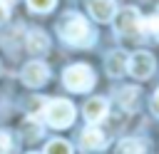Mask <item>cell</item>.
<instances>
[{"label":"cell","instance_id":"6da1fadb","mask_svg":"<svg viewBox=\"0 0 159 154\" xmlns=\"http://www.w3.org/2000/svg\"><path fill=\"white\" fill-rule=\"evenodd\" d=\"M57 32L67 45H75V47H87L94 42V32L80 12H67L57 22Z\"/></svg>","mask_w":159,"mask_h":154},{"label":"cell","instance_id":"7a4b0ae2","mask_svg":"<svg viewBox=\"0 0 159 154\" xmlns=\"http://www.w3.org/2000/svg\"><path fill=\"white\" fill-rule=\"evenodd\" d=\"M42 117L50 127L55 129H67L75 122V104L67 99H50L47 107L42 109Z\"/></svg>","mask_w":159,"mask_h":154},{"label":"cell","instance_id":"3957f363","mask_svg":"<svg viewBox=\"0 0 159 154\" xmlns=\"http://www.w3.org/2000/svg\"><path fill=\"white\" fill-rule=\"evenodd\" d=\"M62 82L70 92H87L94 84V72L87 65H70L62 75Z\"/></svg>","mask_w":159,"mask_h":154},{"label":"cell","instance_id":"277c9868","mask_svg":"<svg viewBox=\"0 0 159 154\" xmlns=\"http://www.w3.org/2000/svg\"><path fill=\"white\" fill-rule=\"evenodd\" d=\"M114 27L117 35L122 37H142L144 25H142V15L137 12V7H124L114 15Z\"/></svg>","mask_w":159,"mask_h":154},{"label":"cell","instance_id":"5b68a950","mask_svg":"<svg viewBox=\"0 0 159 154\" xmlns=\"http://www.w3.org/2000/svg\"><path fill=\"white\" fill-rule=\"evenodd\" d=\"M154 55L147 52V50H137L129 55V62H127V72L134 77V79H147L154 75Z\"/></svg>","mask_w":159,"mask_h":154},{"label":"cell","instance_id":"8992f818","mask_svg":"<svg viewBox=\"0 0 159 154\" xmlns=\"http://www.w3.org/2000/svg\"><path fill=\"white\" fill-rule=\"evenodd\" d=\"M47 79H50V70H47L45 62H37L35 60V62H27L22 67V82L27 87H42Z\"/></svg>","mask_w":159,"mask_h":154},{"label":"cell","instance_id":"52a82bcc","mask_svg":"<svg viewBox=\"0 0 159 154\" xmlns=\"http://www.w3.org/2000/svg\"><path fill=\"white\" fill-rule=\"evenodd\" d=\"M89 15L97 22H109L117 15V2L114 0H89Z\"/></svg>","mask_w":159,"mask_h":154},{"label":"cell","instance_id":"ba28073f","mask_svg":"<svg viewBox=\"0 0 159 154\" xmlns=\"http://www.w3.org/2000/svg\"><path fill=\"white\" fill-rule=\"evenodd\" d=\"M127 62H129V55L124 50H114L107 55L104 60V67H107V75L109 77H122L127 72Z\"/></svg>","mask_w":159,"mask_h":154},{"label":"cell","instance_id":"9c48e42d","mask_svg":"<svg viewBox=\"0 0 159 154\" xmlns=\"http://www.w3.org/2000/svg\"><path fill=\"white\" fill-rule=\"evenodd\" d=\"M107 112H109V104H107L104 97H92V99H87V104H84V117H87L89 124L102 122V119L107 117Z\"/></svg>","mask_w":159,"mask_h":154},{"label":"cell","instance_id":"30bf717a","mask_svg":"<svg viewBox=\"0 0 159 154\" xmlns=\"http://www.w3.org/2000/svg\"><path fill=\"white\" fill-rule=\"evenodd\" d=\"M80 144H82L87 152H102L104 144H107V137H104V132H99L97 127H87V129L82 132V137H80Z\"/></svg>","mask_w":159,"mask_h":154},{"label":"cell","instance_id":"8fae6325","mask_svg":"<svg viewBox=\"0 0 159 154\" xmlns=\"http://www.w3.org/2000/svg\"><path fill=\"white\" fill-rule=\"evenodd\" d=\"M27 50L32 52V55H45L47 50H50V40H47V35L45 32H40V30H32V32H27Z\"/></svg>","mask_w":159,"mask_h":154},{"label":"cell","instance_id":"7c38bea8","mask_svg":"<svg viewBox=\"0 0 159 154\" xmlns=\"http://www.w3.org/2000/svg\"><path fill=\"white\" fill-rule=\"evenodd\" d=\"M117 154H147V142L137 137H127L117 144Z\"/></svg>","mask_w":159,"mask_h":154},{"label":"cell","instance_id":"4fadbf2b","mask_svg":"<svg viewBox=\"0 0 159 154\" xmlns=\"http://www.w3.org/2000/svg\"><path fill=\"white\" fill-rule=\"evenodd\" d=\"M117 99H119V104H122L124 109H132L134 102H137V87H124V89H119V92H117Z\"/></svg>","mask_w":159,"mask_h":154},{"label":"cell","instance_id":"5bb4252c","mask_svg":"<svg viewBox=\"0 0 159 154\" xmlns=\"http://www.w3.org/2000/svg\"><path fill=\"white\" fill-rule=\"evenodd\" d=\"M45 154H72V147H70L65 139H52V142L45 147Z\"/></svg>","mask_w":159,"mask_h":154},{"label":"cell","instance_id":"9a60e30c","mask_svg":"<svg viewBox=\"0 0 159 154\" xmlns=\"http://www.w3.org/2000/svg\"><path fill=\"white\" fill-rule=\"evenodd\" d=\"M55 2L57 0H27L30 10H35V12H50L55 7Z\"/></svg>","mask_w":159,"mask_h":154},{"label":"cell","instance_id":"2e32d148","mask_svg":"<svg viewBox=\"0 0 159 154\" xmlns=\"http://www.w3.org/2000/svg\"><path fill=\"white\" fill-rule=\"evenodd\" d=\"M142 25H144V32L159 35V12H157V15H152V17H144V20H142Z\"/></svg>","mask_w":159,"mask_h":154},{"label":"cell","instance_id":"e0dca14e","mask_svg":"<svg viewBox=\"0 0 159 154\" xmlns=\"http://www.w3.org/2000/svg\"><path fill=\"white\" fill-rule=\"evenodd\" d=\"M10 147H12L10 134L7 132H0V154H10Z\"/></svg>","mask_w":159,"mask_h":154},{"label":"cell","instance_id":"ac0fdd59","mask_svg":"<svg viewBox=\"0 0 159 154\" xmlns=\"http://www.w3.org/2000/svg\"><path fill=\"white\" fill-rule=\"evenodd\" d=\"M7 15H10V10H7V2H5V0H0V25L7 20Z\"/></svg>","mask_w":159,"mask_h":154},{"label":"cell","instance_id":"d6986e66","mask_svg":"<svg viewBox=\"0 0 159 154\" xmlns=\"http://www.w3.org/2000/svg\"><path fill=\"white\" fill-rule=\"evenodd\" d=\"M152 109H154V114L159 117V89L154 92V97H152Z\"/></svg>","mask_w":159,"mask_h":154}]
</instances>
